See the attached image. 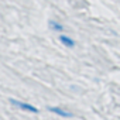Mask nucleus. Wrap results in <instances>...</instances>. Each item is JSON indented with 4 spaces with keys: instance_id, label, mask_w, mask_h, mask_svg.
<instances>
[{
    "instance_id": "nucleus-1",
    "label": "nucleus",
    "mask_w": 120,
    "mask_h": 120,
    "mask_svg": "<svg viewBox=\"0 0 120 120\" xmlns=\"http://www.w3.org/2000/svg\"><path fill=\"white\" fill-rule=\"evenodd\" d=\"M10 103L16 107H19L20 110H24V112H30V113H38V107H35L34 105H30V103H26V102H21V100H17L14 98L10 99Z\"/></svg>"
},
{
    "instance_id": "nucleus-2",
    "label": "nucleus",
    "mask_w": 120,
    "mask_h": 120,
    "mask_svg": "<svg viewBox=\"0 0 120 120\" xmlns=\"http://www.w3.org/2000/svg\"><path fill=\"white\" fill-rule=\"evenodd\" d=\"M48 110L51 113H55L58 116H61V117H74V113L72 112H68V110H64L61 107H56V106H49Z\"/></svg>"
},
{
    "instance_id": "nucleus-3",
    "label": "nucleus",
    "mask_w": 120,
    "mask_h": 120,
    "mask_svg": "<svg viewBox=\"0 0 120 120\" xmlns=\"http://www.w3.org/2000/svg\"><path fill=\"white\" fill-rule=\"evenodd\" d=\"M59 41H61L65 47H68V48H72V47H75V40H72L71 37H68V35H59Z\"/></svg>"
},
{
    "instance_id": "nucleus-4",
    "label": "nucleus",
    "mask_w": 120,
    "mask_h": 120,
    "mask_svg": "<svg viewBox=\"0 0 120 120\" xmlns=\"http://www.w3.org/2000/svg\"><path fill=\"white\" fill-rule=\"evenodd\" d=\"M49 27L54 30V31H64V26L61 24V23H58V21H55V20H52V21H49Z\"/></svg>"
}]
</instances>
